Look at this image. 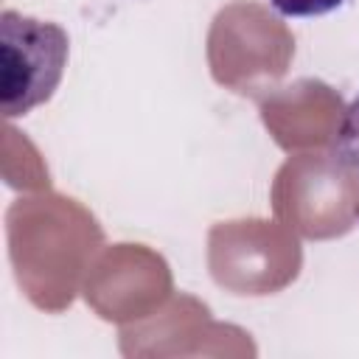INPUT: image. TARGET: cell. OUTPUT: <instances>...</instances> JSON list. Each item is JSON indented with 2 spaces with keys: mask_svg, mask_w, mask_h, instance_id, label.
I'll return each instance as SVG.
<instances>
[{
  "mask_svg": "<svg viewBox=\"0 0 359 359\" xmlns=\"http://www.w3.org/2000/svg\"><path fill=\"white\" fill-rule=\"evenodd\" d=\"M334 149H337V154H339V160L345 165H351L353 171H359V93L351 98V104L342 112Z\"/></svg>",
  "mask_w": 359,
  "mask_h": 359,
  "instance_id": "2",
  "label": "cell"
},
{
  "mask_svg": "<svg viewBox=\"0 0 359 359\" xmlns=\"http://www.w3.org/2000/svg\"><path fill=\"white\" fill-rule=\"evenodd\" d=\"M70 39L62 25L6 8L0 14V109L20 118L45 104L67 67Z\"/></svg>",
  "mask_w": 359,
  "mask_h": 359,
  "instance_id": "1",
  "label": "cell"
},
{
  "mask_svg": "<svg viewBox=\"0 0 359 359\" xmlns=\"http://www.w3.org/2000/svg\"><path fill=\"white\" fill-rule=\"evenodd\" d=\"M345 0H269V6L283 17H320L339 8Z\"/></svg>",
  "mask_w": 359,
  "mask_h": 359,
  "instance_id": "3",
  "label": "cell"
}]
</instances>
